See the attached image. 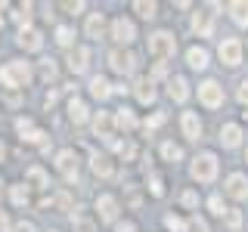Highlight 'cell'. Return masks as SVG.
<instances>
[{
	"label": "cell",
	"instance_id": "obj_12",
	"mask_svg": "<svg viewBox=\"0 0 248 232\" xmlns=\"http://www.w3.org/2000/svg\"><path fill=\"white\" fill-rule=\"evenodd\" d=\"M180 127H183V136H186V139H199V133H202V121H199V115H196V112H183Z\"/></svg>",
	"mask_w": 248,
	"mask_h": 232
},
{
	"label": "cell",
	"instance_id": "obj_22",
	"mask_svg": "<svg viewBox=\"0 0 248 232\" xmlns=\"http://www.w3.org/2000/svg\"><path fill=\"white\" fill-rule=\"evenodd\" d=\"M192 28H196V34L208 37L211 34V13H196L192 15Z\"/></svg>",
	"mask_w": 248,
	"mask_h": 232
},
{
	"label": "cell",
	"instance_id": "obj_46",
	"mask_svg": "<svg viewBox=\"0 0 248 232\" xmlns=\"http://www.w3.org/2000/svg\"><path fill=\"white\" fill-rule=\"evenodd\" d=\"M118 232H134V223H124V226H118Z\"/></svg>",
	"mask_w": 248,
	"mask_h": 232
},
{
	"label": "cell",
	"instance_id": "obj_14",
	"mask_svg": "<svg viewBox=\"0 0 248 232\" xmlns=\"http://www.w3.org/2000/svg\"><path fill=\"white\" fill-rule=\"evenodd\" d=\"M112 115H106V112H99L96 118H93V130H96V136H103V139H108L112 143Z\"/></svg>",
	"mask_w": 248,
	"mask_h": 232
},
{
	"label": "cell",
	"instance_id": "obj_21",
	"mask_svg": "<svg viewBox=\"0 0 248 232\" xmlns=\"http://www.w3.org/2000/svg\"><path fill=\"white\" fill-rule=\"evenodd\" d=\"M227 10H230V15H232L236 25H248V3H245V0H236V3L227 6Z\"/></svg>",
	"mask_w": 248,
	"mask_h": 232
},
{
	"label": "cell",
	"instance_id": "obj_33",
	"mask_svg": "<svg viewBox=\"0 0 248 232\" xmlns=\"http://www.w3.org/2000/svg\"><path fill=\"white\" fill-rule=\"evenodd\" d=\"M41 74H44V81H53V77H56V65H53L50 59H44V65H41Z\"/></svg>",
	"mask_w": 248,
	"mask_h": 232
},
{
	"label": "cell",
	"instance_id": "obj_3",
	"mask_svg": "<svg viewBox=\"0 0 248 232\" xmlns=\"http://www.w3.org/2000/svg\"><path fill=\"white\" fill-rule=\"evenodd\" d=\"M192 176H196L199 183H211L217 176V158L211 152H205V155L196 158V164H192Z\"/></svg>",
	"mask_w": 248,
	"mask_h": 232
},
{
	"label": "cell",
	"instance_id": "obj_13",
	"mask_svg": "<svg viewBox=\"0 0 248 232\" xmlns=\"http://www.w3.org/2000/svg\"><path fill=\"white\" fill-rule=\"evenodd\" d=\"M19 46H22V50H41V46H44V34H41V31H34V28H22Z\"/></svg>",
	"mask_w": 248,
	"mask_h": 232
},
{
	"label": "cell",
	"instance_id": "obj_6",
	"mask_svg": "<svg viewBox=\"0 0 248 232\" xmlns=\"http://www.w3.org/2000/svg\"><path fill=\"white\" fill-rule=\"evenodd\" d=\"M112 37H115L118 44H134V41H137V28H134V22L124 19V15H121V19H115V22H112Z\"/></svg>",
	"mask_w": 248,
	"mask_h": 232
},
{
	"label": "cell",
	"instance_id": "obj_10",
	"mask_svg": "<svg viewBox=\"0 0 248 232\" xmlns=\"http://www.w3.org/2000/svg\"><path fill=\"white\" fill-rule=\"evenodd\" d=\"M227 195H232L236 201L248 198V180H245L242 174H232L230 180H227Z\"/></svg>",
	"mask_w": 248,
	"mask_h": 232
},
{
	"label": "cell",
	"instance_id": "obj_28",
	"mask_svg": "<svg viewBox=\"0 0 248 232\" xmlns=\"http://www.w3.org/2000/svg\"><path fill=\"white\" fill-rule=\"evenodd\" d=\"M161 155H165V161H180L183 158V149H180V145H174V143H165V145H161Z\"/></svg>",
	"mask_w": 248,
	"mask_h": 232
},
{
	"label": "cell",
	"instance_id": "obj_35",
	"mask_svg": "<svg viewBox=\"0 0 248 232\" xmlns=\"http://www.w3.org/2000/svg\"><path fill=\"white\" fill-rule=\"evenodd\" d=\"M239 223H242V214H239V211H227V226L239 229Z\"/></svg>",
	"mask_w": 248,
	"mask_h": 232
},
{
	"label": "cell",
	"instance_id": "obj_1",
	"mask_svg": "<svg viewBox=\"0 0 248 232\" xmlns=\"http://www.w3.org/2000/svg\"><path fill=\"white\" fill-rule=\"evenodd\" d=\"M28 77H31V68H28V62H22V59H13L0 68V84H3V87L19 90V87L28 84Z\"/></svg>",
	"mask_w": 248,
	"mask_h": 232
},
{
	"label": "cell",
	"instance_id": "obj_36",
	"mask_svg": "<svg viewBox=\"0 0 248 232\" xmlns=\"http://www.w3.org/2000/svg\"><path fill=\"white\" fill-rule=\"evenodd\" d=\"M13 19L19 22V25H25V28H28V22H31V13H28V6H25V10H19V13H13Z\"/></svg>",
	"mask_w": 248,
	"mask_h": 232
},
{
	"label": "cell",
	"instance_id": "obj_8",
	"mask_svg": "<svg viewBox=\"0 0 248 232\" xmlns=\"http://www.w3.org/2000/svg\"><path fill=\"white\" fill-rule=\"evenodd\" d=\"M96 214L103 223H112L115 217H118V201H115L112 195H99L96 198Z\"/></svg>",
	"mask_w": 248,
	"mask_h": 232
},
{
	"label": "cell",
	"instance_id": "obj_37",
	"mask_svg": "<svg viewBox=\"0 0 248 232\" xmlns=\"http://www.w3.org/2000/svg\"><path fill=\"white\" fill-rule=\"evenodd\" d=\"M149 189H152V195H165V186H161V176H152Z\"/></svg>",
	"mask_w": 248,
	"mask_h": 232
},
{
	"label": "cell",
	"instance_id": "obj_25",
	"mask_svg": "<svg viewBox=\"0 0 248 232\" xmlns=\"http://www.w3.org/2000/svg\"><path fill=\"white\" fill-rule=\"evenodd\" d=\"M93 174L96 176H112V161L106 155H93Z\"/></svg>",
	"mask_w": 248,
	"mask_h": 232
},
{
	"label": "cell",
	"instance_id": "obj_23",
	"mask_svg": "<svg viewBox=\"0 0 248 232\" xmlns=\"http://www.w3.org/2000/svg\"><path fill=\"white\" fill-rule=\"evenodd\" d=\"M134 93H137V99H140V102H143V105L155 102V90H152V81H140Z\"/></svg>",
	"mask_w": 248,
	"mask_h": 232
},
{
	"label": "cell",
	"instance_id": "obj_16",
	"mask_svg": "<svg viewBox=\"0 0 248 232\" xmlns=\"http://www.w3.org/2000/svg\"><path fill=\"white\" fill-rule=\"evenodd\" d=\"M168 93H170V99H174V102H186V99H189V84H186V77H174Z\"/></svg>",
	"mask_w": 248,
	"mask_h": 232
},
{
	"label": "cell",
	"instance_id": "obj_2",
	"mask_svg": "<svg viewBox=\"0 0 248 232\" xmlns=\"http://www.w3.org/2000/svg\"><path fill=\"white\" fill-rule=\"evenodd\" d=\"M174 50H177V41H174L170 31H155V34L149 37V53H152V56L170 59V56H174Z\"/></svg>",
	"mask_w": 248,
	"mask_h": 232
},
{
	"label": "cell",
	"instance_id": "obj_9",
	"mask_svg": "<svg viewBox=\"0 0 248 232\" xmlns=\"http://www.w3.org/2000/svg\"><path fill=\"white\" fill-rule=\"evenodd\" d=\"M108 65L115 68V72H134V65H137V59L130 56V53H124V50H112L108 53Z\"/></svg>",
	"mask_w": 248,
	"mask_h": 232
},
{
	"label": "cell",
	"instance_id": "obj_29",
	"mask_svg": "<svg viewBox=\"0 0 248 232\" xmlns=\"http://www.w3.org/2000/svg\"><path fill=\"white\" fill-rule=\"evenodd\" d=\"M134 10H137L140 15H143V19H152V15H155V3H146V0H137V3H134Z\"/></svg>",
	"mask_w": 248,
	"mask_h": 232
},
{
	"label": "cell",
	"instance_id": "obj_15",
	"mask_svg": "<svg viewBox=\"0 0 248 232\" xmlns=\"http://www.w3.org/2000/svg\"><path fill=\"white\" fill-rule=\"evenodd\" d=\"M186 62H189V68H208V50L205 46H189V53H186Z\"/></svg>",
	"mask_w": 248,
	"mask_h": 232
},
{
	"label": "cell",
	"instance_id": "obj_20",
	"mask_svg": "<svg viewBox=\"0 0 248 232\" xmlns=\"http://www.w3.org/2000/svg\"><path fill=\"white\" fill-rule=\"evenodd\" d=\"M68 118H72L75 124H84V121H87V105H84L78 96L68 99Z\"/></svg>",
	"mask_w": 248,
	"mask_h": 232
},
{
	"label": "cell",
	"instance_id": "obj_41",
	"mask_svg": "<svg viewBox=\"0 0 248 232\" xmlns=\"http://www.w3.org/2000/svg\"><path fill=\"white\" fill-rule=\"evenodd\" d=\"M192 229H196V232H208V223L202 220V217H192Z\"/></svg>",
	"mask_w": 248,
	"mask_h": 232
},
{
	"label": "cell",
	"instance_id": "obj_39",
	"mask_svg": "<svg viewBox=\"0 0 248 232\" xmlns=\"http://www.w3.org/2000/svg\"><path fill=\"white\" fill-rule=\"evenodd\" d=\"M165 124V115H152L149 121H146V130H152V127H161Z\"/></svg>",
	"mask_w": 248,
	"mask_h": 232
},
{
	"label": "cell",
	"instance_id": "obj_30",
	"mask_svg": "<svg viewBox=\"0 0 248 232\" xmlns=\"http://www.w3.org/2000/svg\"><path fill=\"white\" fill-rule=\"evenodd\" d=\"M72 37H75V31H72V28H65V25L56 28V41H59L62 46H72Z\"/></svg>",
	"mask_w": 248,
	"mask_h": 232
},
{
	"label": "cell",
	"instance_id": "obj_32",
	"mask_svg": "<svg viewBox=\"0 0 248 232\" xmlns=\"http://www.w3.org/2000/svg\"><path fill=\"white\" fill-rule=\"evenodd\" d=\"M208 207H211V214H227V207H223V198L220 195H211V198H208Z\"/></svg>",
	"mask_w": 248,
	"mask_h": 232
},
{
	"label": "cell",
	"instance_id": "obj_34",
	"mask_svg": "<svg viewBox=\"0 0 248 232\" xmlns=\"http://www.w3.org/2000/svg\"><path fill=\"white\" fill-rule=\"evenodd\" d=\"M22 139H25V143H44V130H28V133H22Z\"/></svg>",
	"mask_w": 248,
	"mask_h": 232
},
{
	"label": "cell",
	"instance_id": "obj_11",
	"mask_svg": "<svg viewBox=\"0 0 248 232\" xmlns=\"http://www.w3.org/2000/svg\"><path fill=\"white\" fill-rule=\"evenodd\" d=\"M90 53L84 50V46H75L72 53H68V68H72L75 74H81V72H87V65H90Z\"/></svg>",
	"mask_w": 248,
	"mask_h": 232
},
{
	"label": "cell",
	"instance_id": "obj_48",
	"mask_svg": "<svg viewBox=\"0 0 248 232\" xmlns=\"http://www.w3.org/2000/svg\"><path fill=\"white\" fill-rule=\"evenodd\" d=\"M245 161H248V152H245Z\"/></svg>",
	"mask_w": 248,
	"mask_h": 232
},
{
	"label": "cell",
	"instance_id": "obj_24",
	"mask_svg": "<svg viewBox=\"0 0 248 232\" xmlns=\"http://www.w3.org/2000/svg\"><path fill=\"white\" fill-rule=\"evenodd\" d=\"M115 124H118L121 130H134V127H137V118H134V112H130V108H118Z\"/></svg>",
	"mask_w": 248,
	"mask_h": 232
},
{
	"label": "cell",
	"instance_id": "obj_7",
	"mask_svg": "<svg viewBox=\"0 0 248 232\" xmlns=\"http://www.w3.org/2000/svg\"><path fill=\"white\" fill-rule=\"evenodd\" d=\"M217 53H220V62H227V65H239V62H242V44H239L236 37H227Z\"/></svg>",
	"mask_w": 248,
	"mask_h": 232
},
{
	"label": "cell",
	"instance_id": "obj_26",
	"mask_svg": "<svg viewBox=\"0 0 248 232\" xmlns=\"http://www.w3.org/2000/svg\"><path fill=\"white\" fill-rule=\"evenodd\" d=\"M10 198H13V204L16 207H22V204H28V189H25V186H13V189H10Z\"/></svg>",
	"mask_w": 248,
	"mask_h": 232
},
{
	"label": "cell",
	"instance_id": "obj_19",
	"mask_svg": "<svg viewBox=\"0 0 248 232\" xmlns=\"http://www.w3.org/2000/svg\"><path fill=\"white\" fill-rule=\"evenodd\" d=\"M103 31H106V19H103V13H93L90 19H87V37L99 41V37H103Z\"/></svg>",
	"mask_w": 248,
	"mask_h": 232
},
{
	"label": "cell",
	"instance_id": "obj_40",
	"mask_svg": "<svg viewBox=\"0 0 248 232\" xmlns=\"http://www.w3.org/2000/svg\"><path fill=\"white\" fill-rule=\"evenodd\" d=\"M239 102H242V105H248V81H242V84H239Z\"/></svg>",
	"mask_w": 248,
	"mask_h": 232
},
{
	"label": "cell",
	"instance_id": "obj_18",
	"mask_svg": "<svg viewBox=\"0 0 248 232\" xmlns=\"http://www.w3.org/2000/svg\"><path fill=\"white\" fill-rule=\"evenodd\" d=\"M90 93H93V99L103 102V99L112 96V84H108L106 77H93V81H90Z\"/></svg>",
	"mask_w": 248,
	"mask_h": 232
},
{
	"label": "cell",
	"instance_id": "obj_45",
	"mask_svg": "<svg viewBox=\"0 0 248 232\" xmlns=\"http://www.w3.org/2000/svg\"><path fill=\"white\" fill-rule=\"evenodd\" d=\"M6 226H10V220H6V214H0V232H3Z\"/></svg>",
	"mask_w": 248,
	"mask_h": 232
},
{
	"label": "cell",
	"instance_id": "obj_42",
	"mask_svg": "<svg viewBox=\"0 0 248 232\" xmlns=\"http://www.w3.org/2000/svg\"><path fill=\"white\" fill-rule=\"evenodd\" d=\"M65 10H68V13H81L84 3H65Z\"/></svg>",
	"mask_w": 248,
	"mask_h": 232
},
{
	"label": "cell",
	"instance_id": "obj_44",
	"mask_svg": "<svg viewBox=\"0 0 248 232\" xmlns=\"http://www.w3.org/2000/svg\"><path fill=\"white\" fill-rule=\"evenodd\" d=\"M19 232H34V226L31 223H19Z\"/></svg>",
	"mask_w": 248,
	"mask_h": 232
},
{
	"label": "cell",
	"instance_id": "obj_43",
	"mask_svg": "<svg viewBox=\"0 0 248 232\" xmlns=\"http://www.w3.org/2000/svg\"><path fill=\"white\" fill-rule=\"evenodd\" d=\"M165 72H168L165 65H155V72H152V77H165Z\"/></svg>",
	"mask_w": 248,
	"mask_h": 232
},
{
	"label": "cell",
	"instance_id": "obj_47",
	"mask_svg": "<svg viewBox=\"0 0 248 232\" xmlns=\"http://www.w3.org/2000/svg\"><path fill=\"white\" fill-rule=\"evenodd\" d=\"M3 158H6V145L0 143V161H3Z\"/></svg>",
	"mask_w": 248,
	"mask_h": 232
},
{
	"label": "cell",
	"instance_id": "obj_5",
	"mask_svg": "<svg viewBox=\"0 0 248 232\" xmlns=\"http://www.w3.org/2000/svg\"><path fill=\"white\" fill-rule=\"evenodd\" d=\"M56 170L65 176V180H75V176H78V155L72 149H62L56 155Z\"/></svg>",
	"mask_w": 248,
	"mask_h": 232
},
{
	"label": "cell",
	"instance_id": "obj_27",
	"mask_svg": "<svg viewBox=\"0 0 248 232\" xmlns=\"http://www.w3.org/2000/svg\"><path fill=\"white\" fill-rule=\"evenodd\" d=\"M25 176H28L31 183H34V189H46V186H50V183H46V174H44L41 167H31Z\"/></svg>",
	"mask_w": 248,
	"mask_h": 232
},
{
	"label": "cell",
	"instance_id": "obj_4",
	"mask_svg": "<svg viewBox=\"0 0 248 232\" xmlns=\"http://www.w3.org/2000/svg\"><path fill=\"white\" fill-rule=\"evenodd\" d=\"M199 99H202V105H208V108L223 105V87L217 81H205L199 87Z\"/></svg>",
	"mask_w": 248,
	"mask_h": 232
},
{
	"label": "cell",
	"instance_id": "obj_38",
	"mask_svg": "<svg viewBox=\"0 0 248 232\" xmlns=\"http://www.w3.org/2000/svg\"><path fill=\"white\" fill-rule=\"evenodd\" d=\"M180 201H183L186 207H196V204H199V195H196V192H183V198H180Z\"/></svg>",
	"mask_w": 248,
	"mask_h": 232
},
{
	"label": "cell",
	"instance_id": "obj_17",
	"mask_svg": "<svg viewBox=\"0 0 248 232\" xmlns=\"http://www.w3.org/2000/svg\"><path fill=\"white\" fill-rule=\"evenodd\" d=\"M220 143L227 145V149H236V145L242 143V130H239L236 124H227V127L220 130Z\"/></svg>",
	"mask_w": 248,
	"mask_h": 232
},
{
	"label": "cell",
	"instance_id": "obj_31",
	"mask_svg": "<svg viewBox=\"0 0 248 232\" xmlns=\"http://www.w3.org/2000/svg\"><path fill=\"white\" fill-rule=\"evenodd\" d=\"M165 226H168L170 232H186V223L180 220V217H174V214H170L168 220H165Z\"/></svg>",
	"mask_w": 248,
	"mask_h": 232
}]
</instances>
